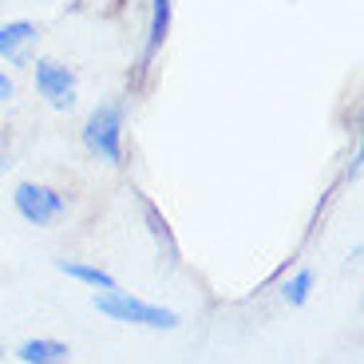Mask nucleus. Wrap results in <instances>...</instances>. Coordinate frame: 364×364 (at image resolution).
Returning a JSON list of instances; mask_svg holds the SVG:
<instances>
[{
	"label": "nucleus",
	"instance_id": "obj_1",
	"mask_svg": "<svg viewBox=\"0 0 364 364\" xmlns=\"http://www.w3.org/2000/svg\"><path fill=\"white\" fill-rule=\"evenodd\" d=\"M91 305H95V313L107 321H115V325H135V328H159V333H174V328L182 325V317L174 309H166V305H155V301H143L135 297V293L127 289H103L91 297Z\"/></svg>",
	"mask_w": 364,
	"mask_h": 364
},
{
	"label": "nucleus",
	"instance_id": "obj_2",
	"mask_svg": "<svg viewBox=\"0 0 364 364\" xmlns=\"http://www.w3.org/2000/svg\"><path fill=\"white\" fill-rule=\"evenodd\" d=\"M123 127H127L123 103H100V107H91V115L83 119V131H80L83 151H87L95 163H103V166H123L127 163Z\"/></svg>",
	"mask_w": 364,
	"mask_h": 364
},
{
	"label": "nucleus",
	"instance_id": "obj_3",
	"mask_svg": "<svg viewBox=\"0 0 364 364\" xmlns=\"http://www.w3.org/2000/svg\"><path fill=\"white\" fill-rule=\"evenodd\" d=\"M28 68H32V87H36V95L52 111H72L75 103H80V75H75V68H68L64 60L32 55Z\"/></svg>",
	"mask_w": 364,
	"mask_h": 364
},
{
	"label": "nucleus",
	"instance_id": "obj_4",
	"mask_svg": "<svg viewBox=\"0 0 364 364\" xmlns=\"http://www.w3.org/2000/svg\"><path fill=\"white\" fill-rule=\"evenodd\" d=\"M12 210H16L28 226L48 230L60 218H68V194L48 186V182L28 178V182H16V191H12Z\"/></svg>",
	"mask_w": 364,
	"mask_h": 364
},
{
	"label": "nucleus",
	"instance_id": "obj_5",
	"mask_svg": "<svg viewBox=\"0 0 364 364\" xmlns=\"http://www.w3.org/2000/svg\"><path fill=\"white\" fill-rule=\"evenodd\" d=\"M40 44V28L32 20H4L0 24V64L4 68H28Z\"/></svg>",
	"mask_w": 364,
	"mask_h": 364
},
{
	"label": "nucleus",
	"instance_id": "obj_6",
	"mask_svg": "<svg viewBox=\"0 0 364 364\" xmlns=\"http://www.w3.org/2000/svg\"><path fill=\"white\" fill-rule=\"evenodd\" d=\"M171 24H174V0H151V16H146V44H143V68H151L159 52L171 40Z\"/></svg>",
	"mask_w": 364,
	"mask_h": 364
},
{
	"label": "nucleus",
	"instance_id": "obj_7",
	"mask_svg": "<svg viewBox=\"0 0 364 364\" xmlns=\"http://www.w3.org/2000/svg\"><path fill=\"white\" fill-rule=\"evenodd\" d=\"M16 360L20 364H68L72 360V345L52 337H28L16 345Z\"/></svg>",
	"mask_w": 364,
	"mask_h": 364
},
{
	"label": "nucleus",
	"instance_id": "obj_8",
	"mask_svg": "<svg viewBox=\"0 0 364 364\" xmlns=\"http://www.w3.org/2000/svg\"><path fill=\"white\" fill-rule=\"evenodd\" d=\"M55 269L64 273V277H72V282L95 289V293L115 289V285H119L111 269H103V265H95V262H80V257H60V262H55Z\"/></svg>",
	"mask_w": 364,
	"mask_h": 364
},
{
	"label": "nucleus",
	"instance_id": "obj_9",
	"mask_svg": "<svg viewBox=\"0 0 364 364\" xmlns=\"http://www.w3.org/2000/svg\"><path fill=\"white\" fill-rule=\"evenodd\" d=\"M139 210H143V218H146V230H151V237H155V246H159V257H166V265H178V242H174V230L171 222L159 214V206L151 198H139Z\"/></svg>",
	"mask_w": 364,
	"mask_h": 364
},
{
	"label": "nucleus",
	"instance_id": "obj_10",
	"mask_svg": "<svg viewBox=\"0 0 364 364\" xmlns=\"http://www.w3.org/2000/svg\"><path fill=\"white\" fill-rule=\"evenodd\" d=\"M313 289H317V273H313L309 265H301V269H293L282 282V301L289 309H305L313 301Z\"/></svg>",
	"mask_w": 364,
	"mask_h": 364
},
{
	"label": "nucleus",
	"instance_id": "obj_11",
	"mask_svg": "<svg viewBox=\"0 0 364 364\" xmlns=\"http://www.w3.org/2000/svg\"><path fill=\"white\" fill-rule=\"evenodd\" d=\"M12 100H16V80H12L9 68H0V111L9 107Z\"/></svg>",
	"mask_w": 364,
	"mask_h": 364
},
{
	"label": "nucleus",
	"instance_id": "obj_12",
	"mask_svg": "<svg viewBox=\"0 0 364 364\" xmlns=\"http://www.w3.org/2000/svg\"><path fill=\"white\" fill-rule=\"evenodd\" d=\"M0 360H4V345H0Z\"/></svg>",
	"mask_w": 364,
	"mask_h": 364
}]
</instances>
